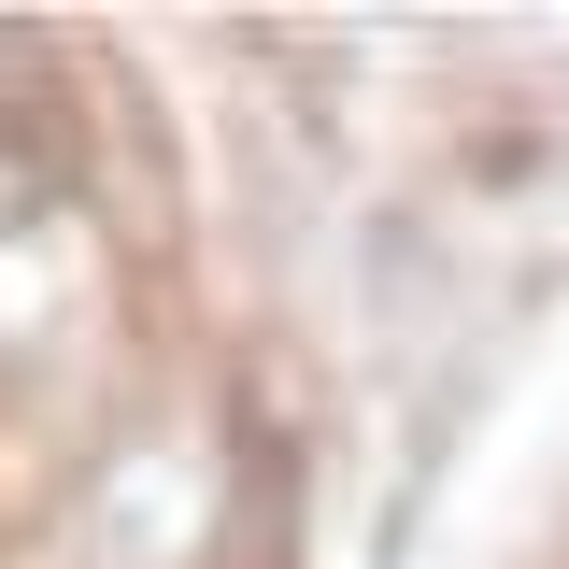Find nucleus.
I'll return each mask as SVG.
<instances>
[{
    "instance_id": "obj_1",
    "label": "nucleus",
    "mask_w": 569,
    "mask_h": 569,
    "mask_svg": "<svg viewBox=\"0 0 569 569\" xmlns=\"http://www.w3.org/2000/svg\"><path fill=\"white\" fill-rule=\"evenodd\" d=\"M71 556L86 569H200L213 556V456L171 441V427L114 441L71 498Z\"/></svg>"
}]
</instances>
